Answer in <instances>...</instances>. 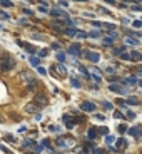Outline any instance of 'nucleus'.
I'll list each match as a JSON object with an SVG mask.
<instances>
[{"label":"nucleus","mask_w":142,"mask_h":154,"mask_svg":"<svg viewBox=\"0 0 142 154\" xmlns=\"http://www.w3.org/2000/svg\"><path fill=\"white\" fill-rule=\"evenodd\" d=\"M13 67H15V59L12 55H5V57L0 59V70L2 72H8V70H12Z\"/></svg>","instance_id":"obj_1"},{"label":"nucleus","mask_w":142,"mask_h":154,"mask_svg":"<svg viewBox=\"0 0 142 154\" xmlns=\"http://www.w3.org/2000/svg\"><path fill=\"white\" fill-rule=\"evenodd\" d=\"M80 109H82V111H85V112H94V111H95V104L89 102V101H85V102H82V104H80Z\"/></svg>","instance_id":"obj_2"},{"label":"nucleus","mask_w":142,"mask_h":154,"mask_svg":"<svg viewBox=\"0 0 142 154\" xmlns=\"http://www.w3.org/2000/svg\"><path fill=\"white\" fill-rule=\"evenodd\" d=\"M85 54H87L85 57L89 59L90 62H94V64H97V62L100 60V54H99V52H87V50H85Z\"/></svg>","instance_id":"obj_3"},{"label":"nucleus","mask_w":142,"mask_h":154,"mask_svg":"<svg viewBox=\"0 0 142 154\" xmlns=\"http://www.w3.org/2000/svg\"><path fill=\"white\" fill-rule=\"evenodd\" d=\"M69 54H72V55H74V57H79L80 55V45L79 44H72L70 45V47H69Z\"/></svg>","instance_id":"obj_4"},{"label":"nucleus","mask_w":142,"mask_h":154,"mask_svg":"<svg viewBox=\"0 0 142 154\" xmlns=\"http://www.w3.org/2000/svg\"><path fill=\"white\" fill-rule=\"evenodd\" d=\"M127 132H129V136H134V137H142V127H130L127 129Z\"/></svg>","instance_id":"obj_5"},{"label":"nucleus","mask_w":142,"mask_h":154,"mask_svg":"<svg viewBox=\"0 0 142 154\" xmlns=\"http://www.w3.org/2000/svg\"><path fill=\"white\" fill-rule=\"evenodd\" d=\"M54 70H55V72H57V74L60 75V77H65V75H67V69H65V67H64L62 64L54 65Z\"/></svg>","instance_id":"obj_6"},{"label":"nucleus","mask_w":142,"mask_h":154,"mask_svg":"<svg viewBox=\"0 0 142 154\" xmlns=\"http://www.w3.org/2000/svg\"><path fill=\"white\" fill-rule=\"evenodd\" d=\"M20 77H22V79H25L27 82L30 80V85H35V79H34V75H32L30 72H22V74H20Z\"/></svg>","instance_id":"obj_7"},{"label":"nucleus","mask_w":142,"mask_h":154,"mask_svg":"<svg viewBox=\"0 0 142 154\" xmlns=\"http://www.w3.org/2000/svg\"><path fill=\"white\" fill-rule=\"evenodd\" d=\"M50 13H52L54 17H55V19H60V17H64L65 15V12L64 10H60V8H52V10H49Z\"/></svg>","instance_id":"obj_8"},{"label":"nucleus","mask_w":142,"mask_h":154,"mask_svg":"<svg viewBox=\"0 0 142 154\" xmlns=\"http://www.w3.org/2000/svg\"><path fill=\"white\" fill-rule=\"evenodd\" d=\"M25 111H27V112H37L39 107L35 106V104H27V106H25Z\"/></svg>","instance_id":"obj_9"},{"label":"nucleus","mask_w":142,"mask_h":154,"mask_svg":"<svg viewBox=\"0 0 142 154\" xmlns=\"http://www.w3.org/2000/svg\"><path fill=\"white\" fill-rule=\"evenodd\" d=\"M111 90H114V92H119V94H125L127 90L125 89H122V87H119V85H111V87H109Z\"/></svg>","instance_id":"obj_10"},{"label":"nucleus","mask_w":142,"mask_h":154,"mask_svg":"<svg viewBox=\"0 0 142 154\" xmlns=\"http://www.w3.org/2000/svg\"><path fill=\"white\" fill-rule=\"evenodd\" d=\"M124 84H127V85H135V84H137V77H129V79L124 80Z\"/></svg>","instance_id":"obj_11"},{"label":"nucleus","mask_w":142,"mask_h":154,"mask_svg":"<svg viewBox=\"0 0 142 154\" xmlns=\"http://www.w3.org/2000/svg\"><path fill=\"white\" fill-rule=\"evenodd\" d=\"M87 134H89V136H87L89 139H95L99 132H97V129H89V132H87Z\"/></svg>","instance_id":"obj_12"},{"label":"nucleus","mask_w":142,"mask_h":154,"mask_svg":"<svg viewBox=\"0 0 142 154\" xmlns=\"http://www.w3.org/2000/svg\"><path fill=\"white\" fill-rule=\"evenodd\" d=\"M35 101H37V102H42V104H47V97H45L44 94H37Z\"/></svg>","instance_id":"obj_13"},{"label":"nucleus","mask_w":142,"mask_h":154,"mask_svg":"<svg viewBox=\"0 0 142 154\" xmlns=\"http://www.w3.org/2000/svg\"><path fill=\"white\" fill-rule=\"evenodd\" d=\"M64 34H65V35H75L77 29H65V30H64Z\"/></svg>","instance_id":"obj_14"},{"label":"nucleus","mask_w":142,"mask_h":154,"mask_svg":"<svg viewBox=\"0 0 142 154\" xmlns=\"http://www.w3.org/2000/svg\"><path fill=\"white\" fill-rule=\"evenodd\" d=\"M129 55H130V60H137V59H139L140 57V52H132V54H129Z\"/></svg>","instance_id":"obj_15"},{"label":"nucleus","mask_w":142,"mask_h":154,"mask_svg":"<svg viewBox=\"0 0 142 154\" xmlns=\"http://www.w3.org/2000/svg\"><path fill=\"white\" fill-rule=\"evenodd\" d=\"M125 42H127V44H132V45H137V44H139V40H137V39H132V37H127Z\"/></svg>","instance_id":"obj_16"},{"label":"nucleus","mask_w":142,"mask_h":154,"mask_svg":"<svg viewBox=\"0 0 142 154\" xmlns=\"http://www.w3.org/2000/svg\"><path fill=\"white\" fill-rule=\"evenodd\" d=\"M57 59H59V62H64V60H65V54H64V52H59V54H57Z\"/></svg>","instance_id":"obj_17"},{"label":"nucleus","mask_w":142,"mask_h":154,"mask_svg":"<svg viewBox=\"0 0 142 154\" xmlns=\"http://www.w3.org/2000/svg\"><path fill=\"white\" fill-rule=\"evenodd\" d=\"M30 64H32V65H37V67H39V59H37V57H30Z\"/></svg>","instance_id":"obj_18"},{"label":"nucleus","mask_w":142,"mask_h":154,"mask_svg":"<svg viewBox=\"0 0 142 154\" xmlns=\"http://www.w3.org/2000/svg\"><path fill=\"white\" fill-rule=\"evenodd\" d=\"M87 35H90V37H100V32H99V30H92V32L87 34Z\"/></svg>","instance_id":"obj_19"},{"label":"nucleus","mask_w":142,"mask_h":154,"mask_svg":"<svg viewBox=\"0 0 142 154\" xmlns=\"http://www.w3.org/2000/svg\"><path fill=\"white\" fill-rule=\"evenodd\" d=\"M104 45H107V47H109V45H112V39L111 37H105L104 39Z\"/></svg>","instance_id":"obj_20"},{"label":"nucleus","mask_w":142,"mask_h":154,"mask_svg":"<svg viewBox=\"0 0 142 154\" xmlns=\"http://www.w3.org/2000/svg\"><path fill=\"white\" fill-rule=\"evenodd\" d=\"M39 10L42 12V13H49V8H47V5H40V7H39Z\"/></svg>","instance_id":"obj_21"},{"label":"nucleus","mask_w":142,"mask_h":154,"mask_svg":"<svg viewBox=\"0 0 142 154\" xmlns=\"http://www.w3.org/2000/svg\"><path fill=\"white\" fill-rule=\"evenodd\" d=\"M97 132H100V134H109V129L107 127H99Z\"/></svg>","instance_id":"obj_22"},{"label":"nucleus","mask_w":142,"mask_h":154,"mask_svg":"<svg viewBox=\"0 0 142 154\" xmlns=\"http://www.w3.org/2000/svg\"><path fill=\"white\" fill-rule=\"evenodd\" d=\"M120 59H124V60H130V55L129 54H125V52H122V55H119Z\"/></svg>","instance_id":"obj_23"},{"label":"nucleus","mask_w":142,"mask_h":154,"mask_svg":"<svg viewBox=\"0 0 142 154\" xmlns=\"http://www.w3.org/2000/svg\"><path fill=\"white\" fill-rule=\"evenodd\" d=\"M125 131H127V126H125V124H120V126H119V132H122V134H124Z\"/></svg>","instance_id":"obj_24"},{"label":"nucleus","mask_w":142,"mask_h":154,"mask_svg":"<svg viewBox=\"0 0 142 154\" xmlns=\"http://www.w3.org/2000/svg\"><path fill=\"white\" fill-rule=\"evenodd\" d=\"M79 70H80V72H82V74H84L85 77H89V72H87V69H85V67H82V65H80V67H79Z\"/></svg>","instance_id":"obj_25"},{"label":"nucleus","mask_w":142,"mask_h":154,"mask_svg":"<svg viewBox=\"0 0 142 154\" xmlns=\"http://www.w3.org/2000/svg\"><path fill=\"white\" fill-rule=\"evenodd\" d=\"M0 3L5 7H12V2H8V0H0Z\"/></svg>","instance_id":"obj_26"},{"label":"nucleus","mask_w":142,"mask_h":154,"mask_svg":"<svg viewBox=\"0 0 142 154\" xmlns=\"http://www.w3.org/2000/svg\"><path fill=\"white\" fill-rule=\"evenodd\" d=\"M37 69H39V72H40V74H42V75H47V70H45L44 67H42V65H39Z\"/></svg>","instance_id":"obj_27"},{"label":"nucleus","mask_w":142,"mask_h":154,"mask_svg":"<svg viewBox=\"0 0 142 154\" xmlns=\"http://www.w3.org/2000/svg\"><path fill=\"white\" fill-rule=\"evenodd\" d=\"M105 72H107V74H115V69H114V67H107Z\"/></svg>","instance_id":"obj_28"},{"label":"nucleus","mask_w":142,"mask_h":154,"mask_svg":"<svg viewBox=\"0 0 142 154\" xmlns=\"http://www.w3.org/2000/svg\"><path fill=\"white\" fill-rule=\"evenodd\" d=\"M105 142H107V144H112V142H114V137H112V136H107V137H105Z\"/></svg>","instance_id":"obj_29"},{"label":"nucleus","mask_w":142,"mask_h":154,"mask_svg":"<svg viewBox=\"0 0 142 154\" xmlns=\"http://www.w3.org/2000/svg\"><path fill=\"white\" fill-rule=\"evenodd\" d=\"M102 106L105 107V109H112V104L111 102H102Z\"/></svg>","instance_id":"obj_30"},{"label":"nucleus","mask_w":142,"mask_h":154,"mask_svg":"<svg viewBox=\"0 0 142 154\" xmlns=\"http://www.w3.org/2000/svg\"><path fill=\"white\" fill-rule=\"evenodd\" d=\"M25 49H27L29 52H35V47H34V45H25Z\"/></svg>","instance_id":"obj_31"},{"label":"nucleus","mask_w":142,"mask_h":154,"mask_svg":"<svg viewBox=\"0 0 142 154\" xmlns=\"http://www.w3.org/2000/svg\"><path fill=\"white\" fill-rule=\"evenodd\" d=\"M72 85H74V87H77V89H79V87H80V84H79V80H75V79H72Z\"/></svg>","instance_id":"obj_32"},{"label":"nucleus","mask_w":142,"mask_h":154,"mask_svg":"<svg viewBox=\"0 0 142 154\" xmlns=\"http://www.w3.org/2000/svg\"><path fill=\"white\" fill-rule=\"evenodd\" d=\"M117 144H119V146H127V142L124 141V139H119V141H117Z\"/></svg>","instance_id":"obj_33"},{"label":"nucleus","mask_w":142,"mask_h":154,"mask_svg":"<svg viewBox=\"0 0 142 154\" xmlns=\"http://www.w3.org/2000/svg\"><path fill=\"white\" fill-rule=\"evenodd\" d=\"M32 37H34V39H39V40H40V39H44V35H42V34H34Z\"/></svg>","instance_id":"obj_34"},{"label":"nucleus","mask_w":142,"mask_h":154,"mask_svg":"<svg viewBox=\"0 0 142 154\" xmlns=\"http://www.w3.org/2000/svg\"><path fill=\"white\" fill-rule=\"evenodd\" d=\"M130 8H132V10H137V12H139V10H142V7H140V5H132Z\"/></svg>","instance_id":"obj_35"},{"label":"nucleus","mask_w":142,"mask_h":154,"mask_svg":"<svg viewBox=\"0 0 142 154\" xmlns=\"http://www.w3.org/2000/svg\"><path fill=\"white\" fill-rule=\"evenodd\" d=\"M75 35H79V37H87V34L85 32H79V30H77V34Z\"/></svg>","instance_id":"obj_36"},{"label":"nucleus","mask_w":142,"mask_h":154,"mask_svg":"<svg viewBox=\"0 0 142 154\" xmlns=\"http://www.w3.org/2000/svg\"><path fill=\"white\" fill-rule=\"evenodd\" d=\"M45 55H47V50H40L39 52V57H45Z\"/></svg>","instance_id":"obj_37"},{"label":"nucleus","mask_w":142,"mask_h":154,"mask_svg":"<svg viewBox=\"0 0 142 154\" xmlns=\"http://www.w3.org/2000/svg\"><path fill=\"white\" fill-rule=\"evenodd\" d=\"M127 102H129V104H135V102H137V99H134V97H130V99H129V101H127Z\"/></svg>","instance_id":"obj_38"},{"label":"nucleus","mask_w":142,"mask_h":154,"mask_svg":"<svg viewBox=\"0 0 142 154\" xmlns=\"http://www.w3.org/2000/svg\"><path fill=\"white\" fill-rule=\"evenodd\" d=\"M134 27H142V22H139V20H135V22H134Z\"/></svg>","instance_id":"obj_39"},{"label":"nucleus","mask_w":142,"mask_h":154,"mask_svg":"<svg viewBox=\"0 0 142 154\" xmlns=\"http://www.w3.org/2000/svg\"><path fill=\"white\" fill-rule=\"evenodd\" d=\"M60 5H64V7H67V5H69V2H65V0H60Z\"/></svg>","instance_id":"obj_40"},{"label":"nucleus","mask_w":142,"mask_h":154,"mask_svg":"<svg viewBox=\"0 0 142 154\" xmlns=\"http://www.w3.org/2000/svg\"><path fill=\"white\" fill-rule=\"evenodd\" d=\"M24 13H25V15H32V12H30V10H27V8H24Z\"/></svg>","instance_id":"obj_41"},{"label":"nucleus","mask_w":142,"mask_h":154,"mask_svg":"<svg viewBox=\"0 0 142 154\" xmlns=\"http://www.w3.org/2000/svg\"><path fill=\"white\" fill-rule=\"evenodd\" d=\"M2 57H5V52H3V49H0V59Z\"/></svg>","instance_id":"obj_42"},{"label":"nucleus","mask_w":142,"mask_h":154,"mask_svg":"<svg viewBox=\"0 0 142 154\" xmlns=\"http://www.w3.org/2000/svg\"><path fill=\"white\" fill-rule=\"evenodd\" d=\"M92 154H104V152H102V151H100V149H95V151H94Z\"/></svg>","instance_id":"obj_43"},{"label":"nucleus","mask_w":142,"mask_h":154,"mask_svg":"<svg viewBox=\"0 0 142 154\" xmlns=\"http://www.w3.org/2000/svg\"><path fill=\"white\" fill-rule=\"evenodd\" d=\"M105 2H107V3H115L114 0H105Z\"/></svg>","instance_id":"obj_44"},{"label":"nucleus","mask_w":142,"mask_h":154,"mask_svg":"<svg viewBox=\"0 0 142 154\" xmlns=\"http://www.w3.org/2000/svg\"><path fill=\"white\" fill-rule=\"evenodd\" d=\"M77 2H87V0H77Z\"/></svg>","instance_id":"obj_45"},{"label":"nucleus","mask_w":142,"mask_h":154,"mask_svg":"<svg viewBox=\"0 0 142 154\" xmlns=\"http://www.w3.org/2000/svg\"><path fill=\"white\" fill-rule=\"evenodd\" d=\"M139 75H142V70H140V72H139Z\"/></svg>","instance_id":"obj_46"},{"label":"nucleus","mask_w":142,"mask_h":154,"mask_svg":"<svg viewBox=\"0 0 142 154\" xmlns=\"http://www.w3.org/2000/svg\"><path fill=\"white\" fill-rule=\"evenodd\" d=\"M139 59H140V60H142V54H140V57H139Z\"/></svg>","instance_id":"obj_47"},{"label":"nucleus","mask_w":142,"mask_h":154,"mask_svg":"<svg viewBox=\"0 0 142 154\" xmlns=\"http://www.w3.org/2000/svg\"><path fill=\"white\" fill-rule=\"evenodd\" d=\"M135 2H142V0H135Z\"/></svg>","instance_id":"obj_48"},{"label":"nucleus","mask_w":142,"mask_h":154,"mask_svg":"<svg viewBox=\"0 0 142 154\" xmlns=\"http://www.w3.org/2000/svg\"><path fill=\"white\" fill-rule=\"evenodd\" d=\"M139 84H140V85H142V80H140V82H139Z\"/></svg>","instance_id":"obj_49"},{"label":"nucleus","mask_w":142,"mask_h":154,"mask_svg":"<svg viewBox=\"0 0 142 154\" xmlns=\"http://www.w3.org/2000/svg\"><path fill=\"white\" fill-rule=\"evenodd\" d=\"M29 154H30V152H29Z\"/></svg>","instance_id":"obj_50"}]
</instances>
